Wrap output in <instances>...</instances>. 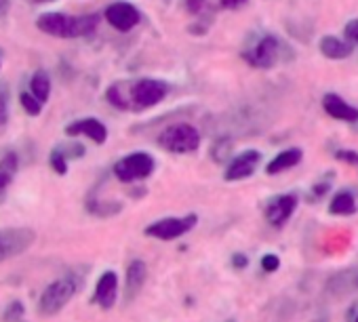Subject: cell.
<instances>
[{"label":"cell","mask_w":358,"mask_h":322,"mask_svg":"<svg viewBox=\"0 0 358 322\" xmlns=\"http://www.w3.org/2000/svg\"><path fill=\"white\" fill-rule=\"evenodd\" d=\"M169 93V85L158 78L116 82L108 89V101L118 110H148L158 105Z\"/></svg>","instance_id":"1"},{"label":"cell","mask_w":358,"mask_h":322,"mask_svg":"<svg viewBox=\"0 0 358 322\" xmlns=\"http://www.w3.org/2000/svg\"><path fill=\"white\" fill-rule=\"evenodd\" d=\"M36 24L45 34H51L57 38H76V36L91 34L97 28V15L70 17L64 13H45L38 17Z\"/></svg>","instance_id":"2"},{"label":"cell","mask_w":358,"mask_h":322,"mask_svg":"<svg viewBox=\"0 0 358 322\" xmlns=\"http://www.w3.org/2000/svg\"><path fill=\"white\" fill-rule=\"evenodd\" d=\"M83 280L76 276V274H70V276H64V278H57L55 282H51L41 299H38V312L43 316H55L57 312H62L68 301L74 297V293L80 288Z\"/></svg>","instance_id":"3"},{"label":"cell","mask_w":358,"mask_h":322,"mask_svg":"<svg viewBox=\"0 0 358 322\" xmlns=\"http://www.w3.org/2000/svg\"><path fill=\"white\" fill-rule=\"evenodd\" d=\"M282 53V43L268 32L253 34V43H249L243 51V57L259 70H270L278 64Z\"/></svg>","instance_id":"4"},{"label":"cell","mask_w":358,"mask_h":322,"mask_svg":"<svg viewBox=\"0 0 358 322\" xmlns=\"http://www.w3.org/2000/svg\"><path fill=\"white\" fill-rule=\"evenodd\" d=\"M158 145L164 147L166 152L190 154V152H196L199 149V145H201V133L192 124H188V122L171 124V126H166L158 135Z\"/></svg>","instance_id":"5"},{"label":"cell","mask_w":358,"mask_h":322,"mask_svg":"<svg viewBox=\"0 0 358 322\" xmlns=\"http://www.w3.org/2000/svg\"><path fill=\"white\" fill-rule=\"evenodd\" d=\"M154 173V158L145 152H133L124 158H120L114 165V175L122 184H133L139 180H145Z\"/></svg>","instance_id":"6"},{"label":"cell","mask_w":358,"mask_h":322,"mask_svg":"<svg viewBox=\"0 0 358 322\" xmlns=\"http://www.w3.org/2000/svg\"><path fill=\"white\" fill-rule=\"evenodd\" d=\"M36 240L30 228H5L0 230V261H7L26 253Z\"/></svg>","instance_id":"7"},{"label":"cell","mask_w":358,"mask_h":322,"mask_svg":"<svg viewBox=\"0 0 358 322\" xmlns=\"http://www.w3.org/2000/svg\"><path fill=\"white\" fill-rule=\"evenodd\" d=\"M196 221H199V217L194 213H190L186 217H166L156 224H150L145 228V236H152L158 240H175L179 236L188 234L196 226Z\"/></svg>","instance_id":"8"},{"label":"cell","mask_w":358,"mask_h":322,"mask_svg":"<svg viewBox=\"0 0 358 322\" xmlns=\"http://www.w3.org/2000/svg\"><path fill=\"white\" fill-rule=\"evenodd\" d=\"M262 163V154L257 149H245L232 158V163L226 169V182H241L255 173L257 165Z\"/></svg>","instance_id":"9"},{"label":"cell","mask_w":358,"mask_h":322,"mask_svg":"<svg viewBox=\"0 0 358 322\" xmlns=\"http://www.w3.org/2000/svg\"><path fill=\"white\" fill-rule=\"evenodd\" d=\"M297 209V196L295 194H278L266 205V219L274 228H282L291 215Z\"/></svg>","instance_id":"10"},{"label":"cell","mask_w":358,"mask_h":322,"mask_svg":"<svg viewBox=\"0 0 358 322\" xmlns=\"http://www.w3.org/2000/svg\"><path fill=\"white\" fill-rule=\"evenodd\" d=\"M106 20L118 32H129L139 24V11L131 3H114L106 9Z\"/></svg>","instance_id":"11"},{"label":"cell","mask_w":358,"mask_h":322,"mask_svg":"<svg viewBox=\"0 0 358 322\" xmlns=\"http://www.w3.org/2000/svg\"><path fill=\"white\" fill-rule=\"evenodd\" d=\"M322 108L335 120H343V122H356L358 120V108L343 101L337 93H327L322 97Z\"/></svg>","instance_id":"12"},{"label":"cell","mask_w":358,"mask_h":322,"mask_svg":"<svg viewBox=\"0 0 358 322\" xmlns=\"http://www.w3.org/2000/svg\"><path fill=\"white\" fill-rule=\"evenodd\" d=\"M116 295H118V276L114 272L101 274L95 286V303L103 309H110L116 303Z\"/></svg>","instance_id":"13"},{"label":"cell","mask_w":358,"mask_h":322,"mask_svg":"<svg viewBox=\"0 0 358 322\" xmlns=\"http://www.w3.org/2000/svg\"><path fill=\"white\" fill-rule=\"evenodd\" d=\"M68 135H87L89 139H93L95 143H106L108 139V129L103 122H99L97 118H83L76 120L72 124L66 126Z\"/></svg>","instance_id":"14"},{"label":"cell","mask_w":358,"mask_h":322,"mask_svg":"<svg viewBox=\"0 0 358 322\" xmlns=\"http://www.w3.org/2000/svg\"><path fill=\"white\" fill-rule=\"evenodd\" d=\"M145 276H148V268L141 259H135L129 263L127 268V282H124V299L127 301H133L139 291L143 288L145 284Z\"/></svg>","instance_id":"15"},{"label":"cell","mask_w":358,"mask_h":322,"mask_svg":"<svg viewBox=\"0 0 358 322\" xmlns=\"http://www.w3.org/2000/svg\"><path fill=\"white\" fill-rule=\"evenodd\" d=\"M301 158H303V152L299 147H289L285 152H280L276 158H272L268 167H266V173L268 175H276V173H282L287 169H293L301 163Z\"/></svg>","instance_id":"16"},{"label":"cell","mask_w":358,"mask_h":322,"mask_svg":"<svg viewBox=\"0 0 358 322\" xmlns=\"http://www.w3.org/2000/svg\"><path fill=\"white\" fill-rule=\"evenodd\" d=\"M320 53L329 59H345L352 55L354 45H350L348 41H341L337 36H322L320 45H318Z\"/></svg>","instance_id":"17"},{"label":"cell","mask_w":358,"mask_h":322,"mask_svg":"<svg viewBox=\"0 0 358 322\" xmlns=\"http://www.w3.org/2000/svg\"><path fill=\"white\" fill-rule=\"evenodd\" d=\"M329 213L331 215H343V217L356 213V200H354V196L350 192L335 194L333 200H331V205H329Z\"/></svg>","instance_id":"18"},{"label":"cell","mask_w":358,"mask_h":322,"mask_svg":"<svg viewBox=\"0 0 358 322\" xmlns=\"http://www.w3.org/2000/svg\"><path fill=\"white\" fill-rule=\"evenodd\" d=\"M30 89H32V95H34L41 103H45V101L49 99V95H51V80H49V76H47L45 72H36V74L32 76Z\"/></svg>","instance_id":"19"},{"label":"cell","mask_w":358,"mask_h":322,"mask_svg":"<svg viewBox=\"0 0 358 322\" xmlns=\"http://www.w3.org/2000/svg\"><path fill=\"white\" fill-rule=\"evenodd\" d=\"M51 167H53V171L57 175H66L68 173V156L62 152L59 145L51 152Z\"/></svg>","instance_id":"20"},{"label":"cell","mask_w":358,"mask_h":322,"mask_svg":"<svg viewBox=\"0 0 358 322\" xmlns=\"http://www.w3.org/2000/svg\"><path fill=\"white\" fill-rule=\"evenodd\" d=\"M230 152H232V141L230 139H220V141H215V145L211 149V156L217 160V163H226Z\"/></svg>","instance_id":"21"},{"label":"cell","mask_w":358,"mask_h":322,"mask_svg":"<svg viewBox=\"0 0 358 322\" xmlns=\"http://www.w3.org/2000/svg\"><path fill=\"white\" fill-rule=\"evenodd\" d=\"M20 101H22V105H24V110L30 114V116H38L41 114V108H43V103L32 95V93H22V97H20Z\"/></svg>","instance_id":"22"},{"label":"cell","mask_w":358,"mask_h":322,"mask_svg":"<svg viewBox=\"0 0 358 322\" xmlns=\"http://www.w3.org/2000/svg\"><path fill=\"white\" fill-rule=\"evenodd\" d=\"M343 36H345V41H348L350 45H356V47H358V20H352V22L345 24Z\"/></svg>","instance_id":"23"},{"label":"cell","mask_w":358,"mask_h":322,"mask_svg":"<svg viewBox=\"0 0 358 322\" xmlns=\"http://www.w3.org/2000/svg\"><path fill=\"white\" fill-rule=\"evenodd\" d=\"M7 105H9V93H7V87L0 85V126L7 122Z\"/></svg>","instance_id":"24"},{"label":"cell","mask_w":358,"mask_h":322,"mask_svg":"<svg viewBox=\"0 0 358 322\" xmlns=\"http://www.w3.org/2000/svg\"><path fill=\"white\" fill-rule=\"evenodd\" d=\"M24 316V305L20 301H13L7 309H5V320L7 322H15Z\"/></svg>","instance_id":"25"},{"label":"cell","mask_w":358,"mask_h":322,"mask_svg":"<svg viewBox=\"0 0 358 322\" xmlns=\"http://www.w3.org/2000/svg\"><path fill=\"white\" fill-rule=\"evenodd\" d=\"M262 268H264V272H276L280 268V257L272 255V253L264 255L262 257Z\"/></svg>","instance_id":"26"},{"label":"cell","mask_w":358,"mask_h":322,"mask_svg":"<svg viewBox=\"0 0 358 322\" xmlns=\"http://www.w3.org/2000/svg\"><path fill=\"white\" fill-rule=\"evenodd\" d=\"M59 147H62V152L68 156V160H70V158H78V156L85 154V147H83L80 143H62Z\"/></svg>","instance_id":"27"},{"label":"cell","mask_w":358,"mask_h":322,"mask_svg":"<svg viewBox=\"0 0 358 322\" xmlns=\"http://www.w3.org/2000/svg\"><path fill=\"white\" fill-rule=\"evenodd\" d=\"M232 265H234L236 270H245V268L249 265L247 255H243V253H234V255H232Z\"/></svg>","instance_id":"28"},{"label":"cell","mask_w":358,"mask_h":322,"mask_svg":"<svg viewBox=\"0 0 358 322\" xmlns=\"http://www.w3.org/2000/svg\"><path fill=\"white\" fill-rule=\"evenodd\" d=\"M247 3V0H220V5L224 7V9H238V7H243Z\"/></svg>","instance_id":"29"},{"label":"cell","mask_w":358,"mask_h":322,"mask_svg":"<svg viewBox=\"0 0 358 322\" xmlns=\"http://www.w3.org/2000/svg\"><path fill=\"white\" fill-rule=\"evenodd\" d=\"M203 7H205V0H188V9H190L192 13H199Z\"/></svg>","instance_id":"30"},{"label":"cell","mask_w":358,"mask_h":322,"mask_svg":"<svg viewBox=\"0 0 358 322\" xmlns=\"http://www.w3.org/2000/svg\"><path fill=\"white\" fill-rule=\"evenodd\" d=\"M11 180H13V175H9V173H5V171H0V190L7 188V186L11 184Z\"/></svg>","instance_id":"31"},{"label":"cell","mask_w":358,"mask_h":322,"mask_svg":"<svg viewBox=\"0 0 358 322\" xmlns=\"http://www.w3.org/2000/svg\"><path fill=\"white\" fill-rule=\"evenodd\" d=\"M327 190H329V182H327V184H316V186H314V194H316V196L327 194Z\"/></svg>","instance_id":"32"},{"label":"cell","mask_w":358,"mask_h":322,"mask_svg":"<svg viewBox=\"0 0 358 322\" xmlns=\"http://www.w3.org/2000/svg\"><path fill=\"white\" fill-rule=\"evenodd\" d=\"M9 9V0H0V15H5Z\"/></svg>","instance_id":"33"},{"label":"cell","mask_w":358,"mask_h":322,"mask_svg":"<svg viewBox=\"0 0 358 322\" xmlns=\"http://www.w3.org/2000/svg\"><path fill=\"white\" fill-rule=\"evenodd\" d=\"M3 57H5V53H3V49H0V66H3Z\"/></svg>","instance_id":"34"},{"label":"cell","mask_w":358,"mask_h":322,"mask_svg":"<svg viewBox=\"0 0 358 322\" xmlns=\"http://www.w3.org/2000/svg\"><path fill=\"white\" fill-rule=\"evenodd\" d=\"M356 288H358V274H356Z\"/></svg>","instance_id":"35"},{"label":"cell","mask_w":358,"mask_h":322,"mask_svg":"<svg viewBox=\"0 0 358 322\" xmlns=\"http://www.w3.org/2000/svg\"><path fill=\"white\" fill-rule=\"evenodd\" d=\"M354 322H358V316H356V320H354Z\"/></svg>","instance_id":"36"}]
</instances>
